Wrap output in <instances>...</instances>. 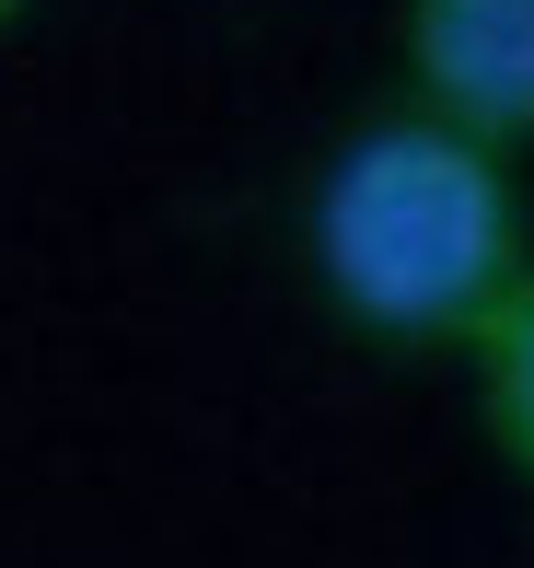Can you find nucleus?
<instances>
[{
  "mask_svg": "<svg viewBox=\"0 0 534 568\" xmlns=\"http://www.w3.org/2000/svg\"><path fill=\"white\" fill-rule=\"evenodd\" d=\"M314 291L349 337L395 348V359H465L476 325L512 302V278L534 267L512 151L476 128L395 105L361 116L337 140V163L314 174Z\"/></svg>",
  "mask_w": 534,
  "mask_h": 568,
  "instance_id": "obj_1",
  "label": "nucleus"
},
{
  "mask_svg": "<svg viewBox=\"0 0 534 568\" xmlns=\"http://www.w3.org/2000/svg\"><path fill=\"white\" fill-rule=\"evenodd\" d=\"M406 105L523 151L534 140V0H406L395 12Z\"/></svg>",
  "mask_w": 534,
  "mask_h": 568,
  "instance_id": "obj_2",
  "label": "nucleus"
},
{
  "mask_svg": "<svg viewBox=\"0 0 534 568\" xmlns=\"http://www.w3.org/2000/svg\"><path fill=\"white\" fill-rule=\"evenodd\" d=\"M465 372H476V429H488V453L534 487V267L512 278V302L476 325Z\"/></svg>",
  "mask_w": 534,
  "mask_h": 568,
  "instance_id": "obj_3",
  "label": "nucleus"
},
{
  "mask_svg": "<svg viewBox=\"0 0 534 568\" xmlns=\"http://www.w3.org/2000/svg\"><path fill=\"white\" fill-rule=\"evenodd\" d=\"M12 23H23V0H0V36H12Z\"/></svg>",
  "mask_w": 534,
  "mask_h": 568,
  "instance_id": "obj_4",
  "label": "nucleus"
}]
</instances>
